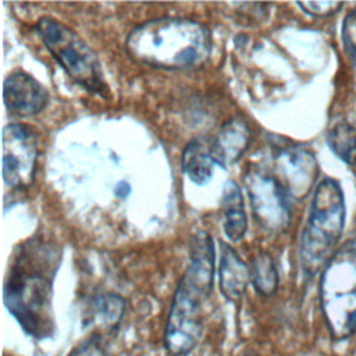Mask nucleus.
<instances>
[{
	"instance_id": "f257e3e1",
	"label": "nucleus",
	"mask_w": 356,
	"mask_h": 356,
	"mask_svg": "<svg viewBox=\"0 0 356 356\" xmlns=\"http://www.w3.org/2000/svg\"><path fill=\"white\" fill-rule=\"evenodd\" d=\"M60 261L54 241L32 235L17 246L6 274L4 305L21 328L38 339L54 332L53 282Z\"/></svg>"
},
{
	"instance_id": "f03ea898",
	"label": "nucleus",
	"mask_w": 356,
	"mask_h": 356,
	"mask_svg": "<svg viewBox=\"0 0 356 356\" xmlns=\"http://www.w3.org/2000/svg\"><path fill=\"white\" fill-rule=\"evenodd\" d=\"M213 280V238L197 231L191 239L189 263L172 296L164 331V345L172 356H185L200 342L204 303L211 293Z\"/></svg>"
},
{
	"instance_id": "7ed1b4c3",
	"label": "nucleus",
	"mask_w": 356,
	"mask_h": 356,
	"mask_svg": "<svg viewBox=\"0 0 356 356\" xmlns=\"http://www.w3.org/2000/svg\"><path fill=\"white\" fill-rule=\"evenodd\" d=\"M210 29L188 18L163 17L134 28L125 50L136 63L163 70H188L203 65L211 53Z\"/></svg>"
},
{
	"instance_id": "20e7f679",
	"label": "nucleus",
	"mask_w": 356,
	"mask_h": 356,
	"mask_svg": "<svg viewBox=\"0 0 356 356\" xmlns=\"http://www.w3.org/2000/svg\"><path fill=\"white\" fill-rule=\"evenodd\" d=\"M345 197L341 185L332 178H324L316 188L309 217L300 235L299 260L306 275L323 271L345 225Z\"/></svg>"
},
{
	"instance_id": "39448f33",
	"label": "nucleus",
	"mask_w": 356,
	"mask_h": 356,
	"mask_svg": "<svg viewBox=\"0 0 356 356\" xmlns=\"http://www.w3.org/2000/svg\"><path fill=\"white\" fill-rule=\"evenodd\" d=\"M320 306L335 341L356 332V239L345 242L328 260L320 277Z\"/></svg>"
},
{
	"instance_id": "423d86ee",
	"label": "nucleus",
	"mask_w": 356,
	"mask_h": 356,
	"mask_svg": "<svg viewBox=\"0 0 356 356\" xmlns=\"http://www.w3.org/2000/svg\"><path fill=\"white\" fill-rule=\"evenodd\" d=\"M35 29L44 47L72 81L88 92L104 96L107 85L100 60L75 31L51 17L39 18Z\"/></svg>"
},
{
	"instance_id": "0eeeda50",
	"label": "nucleus",
	"mask_w": 356,
	"mask_h": 356,
	"mask_svg": "<svg viewBox=\"0 0 356 356\" xmlns=\"http://www.w3.org/2000/svg\"><path fill=\"white\" fill-rule=\"evenodd\" d=\"M245 188L256 222L267 232L284 231L291 221V197L275 177L260 165L249 167L243 175Z\"/></svg>"
},
{
	"instance_id": "6e6552de",
	"label": "nucleus",
	"mask_w": 356,
	"mask_h": 356,
	"mask_svg": "<svg viewBox=\"0 0 356 356\" xmlns=\"http://www.w3.org/2000/svg\"><path fill=\"white\" fill-rule=\"evenodd\" d=\"M3 179L14 191L28 189L35 179L38 139L25 124H8L3 128Z\"/></svg>"
},
{
	"instance_id": "1a4fd4ad",
	"label": "nucleus",
	"mask_w": 356,
	"mask_h": 356,
	"mask_svg": "<svg viewBox=\"0 0 356 356\" xmlns=\"http://www.w3.org/2000/svg\"><path fill=\"white\" fill-rule=\"evenodd\" d=\"M273 163V175L291 199H302L310 192L318 175V164L309 149L302 145H278Z\"/></svg>"
},
{
	"instance_id": "9d476101",
	"label": "nucleus",
	"mask_w": 356,
	"mask_h": 356,
	"mask_svg": "<svg viewBox=\"0 0 356 356\" xmlns=\"http://www.w3.org/2000/svg\"><path fill=\"white\" fill-rule=\"evenodd\" d=\"M6 108L18 117L39 114L49 103L46 88L25 71L17 70L7 75L3 83Z\"/></svg>"
},
{
	"instance_id": "9b49d317",
	"label": "nucleus",
	"mask_w": 356,
	"mask_h": 356,
	"mask_svg": "<svg viewBox=\"0 0 356 356\" xmlns=\"http://www.w3.org/2000/svg\"><path fill=\"white\" fill-rule=\"evenodd\" d=\"M250 139L252 131L243 118L232 117L225 121L209 145L214 164L221 168L235 164L246 152Z\"/></svg>"
},
{
	"instance_id": "f8f14e48",
	"label": "nucleus",
	"mask_w": 356,
	"mask_h": 356,
	"mask_svg": "<svg viewBox=\"0 0 356 356\" xmlns=\"http://www.w3.org/2000/svg\"><path fill=\"white\" fill-rule=\"evenodd\" d=\"M220 289L229 302L239 300L250 281V267L239 257V254L225 242H220V267H218Z\"/></svg>"
},
{
	"instance_id": "ddd939ff",
	"label": "nucleus",
	"mask_w": 356,
	"mask_h": 356,
	"mask_svg": "<svg viewBox=\"0 0 356 356\" xmlns=\"http://www.w3.org/2000/svg\"><path fill=\"white\" fill-rule=\"evenodd\" d=\"M221 209H222V228L225 236L231 242L241 241L248 228L246 211L243 203V195L239 185L229 179L224 184L222 196H221Z\"/></svg>"
},
{
	"instance_id": "4468645a",
	"label": "nucleus",
	"mask_w": 356,
	"mask_h": 356,
	"mask_svg": "<svg viewBox=\"0 0 356 356\" xmlns=\"http://www.w3.org/2000/svg\"><path fill=\"white\" fill-rule=\"evenodd\" d=\"M125 310V300L113 292L99 293L89 302L88 324L99 328L100 331H114Z\"/></svg>"
},
{
	"instance_id": "2eb2a0df",
	"label": "nucleus",
	"mask_w": 356,
	"mask_h": 356,
	"mask_svg": "<svg viewBox=\"0 0 356 356\" xmlns=\"http://www.w3.org/2000/svg\"><path fill=\"white\" fill-rule=\"evenodd\" d=\"M181 165L189 181L196 185H206L213 177L216 164L210 156L209 146L203 140L195 139L185 146Z\"/></svg>"
},
{
	"instance_id": "dca6fc26",
	"label": "nucleus",
	"mask_w": 356,
	"mask_h": 356,
	"mask_svg": "<svg viewBox=\"0 0 356 356\" xmlns=\"http://www.w3.org/2000/svg\"><path fill=\"white\" fill-rule=\"evenodd\" d=\"M250 281L261 296H271L277 292L280 277L273 256L259 252L250 264Z\"/></svg>"
},
{
	"instance_id": "f3484780",
	"label": "nucleus",
	"mask_w": 356,
	"mask_h": 356,
	"mask_svg": "<svg viewBox=\"0 0 356 356\" xmlns=\"http://www.w3.org/2000/svg\"><path fill=\"white\" fill-rule=\"evenodd\" d=\"M327 142L331 150L346 164H356V127L349 122H337L328 129Z\"/></svg>"
},
{
	"instance_id": "a211bd4d",
	"label": "nucleus",
	"mask_w": 356,
	"mask_h": 356,
	"mask_svg": "<svg viewBox=\"0 0 356 356\" xmlns=\"http://www.w3.org/2000/svg\"><path fill=\"white\" fill-rule=\"evenodd\" d=\"M342 43L350 63L356 68V7L350 10L343 18Z\"/></svg>"
},
{
	"instance_id": "6ab92c4d",
	"label": "nucleus",
	"mask_w": 356,
	"mask_h": 356,
	"mask_svg": "<svg viewBox=\"0 0 356 356\" xmlns=\"http://www.w3.org/2000/svg\"><path fill=\"white\" fill-rule=\"evenodd\" d=\"M298 6L314 17H327L339 11L343 6L341 1H299Z\"/></svg>"
},
{
	"instance_id": "aec40b11",
	"label": "nucleus",
	"mask_w": 356,
	"mask_h": 356,
	"mask_svg": "<svg viewBox=\"0 0 356 356\" xmlns=\"http://www.w3.org/2000/svg\"><path fill=\"white\" fill-rule=\"evenodd\" d=\"M68 356H107L104 348L102 346L97 337H92L82 343L76 345Z\"/></svg>"
},
{
	"instance_id": "412c9836",
	"label": "nucleus",
	"mask_w": 356,
	"mask_h": 356,
	"mask_svg": "<svg viewBox=\"0 0 356 356\" xmlns=\"http://www.w3.org/2000/svg\"><path fill=\"white\" fill-rule=\"evenodd\" d=\"M245 356H256V355H245Z\"/></svg>"
}]
</instances>
